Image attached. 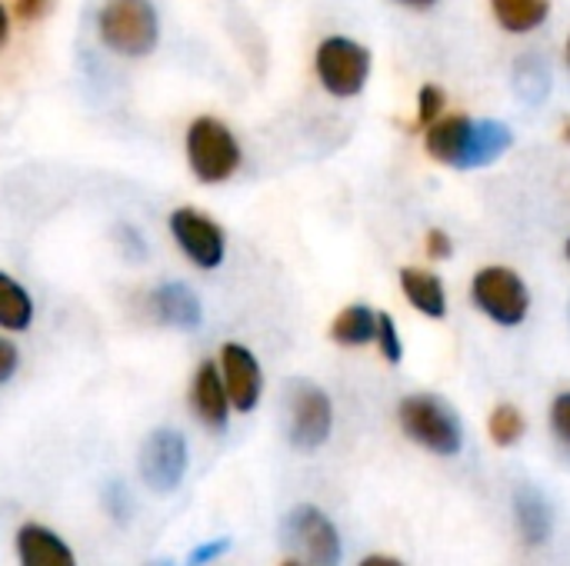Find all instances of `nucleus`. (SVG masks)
<instances>
[{
  "label": "nucleus",
  "instance_id": "1",
  "mask_svg": "<svg viewBox=\"0 0 570 566\" xmlns=\"http://www.w3.org/2000/svg\"><path fill=\"white\" fill-rule=\"evenodd\" d=\"M514 143L504 120H478L468 113H444L424 127V150L434 163L451 170H478L501 160Z\"/></svg>",
  "mask_w": 570,
  "mask_h": 566
},
{
  "label": "nucleus",
  "instance_id": "2",
  "mask_svg": "<svg viewBox=\"0 0 570 566\" xmlns=\"http://www.w3.org/2000/svg\"><path fill=\"white\" fill-rule=\"evenodd\" d=\"M97 37L120 57H147L160 37L154 0H104L97 10Z\"/></svg>",
  "mask_w": 570,
  "mask_h": 566
},
{
  "label": "nucleus",
  "instance_id": "3",
  "mask_svg": "<svg viewBox=\"0 0 570 566\" xmlns=\"http://www.w3.org/2000/svg\"><path fill=\"white\" fill-rule=\"evenodd\" d=\"M397 420L401 430L424 450L438 454V457H458L464 447V430H461V417L451 410L448 400L434 397V394H411L401 400L397 407Z\"/></svg>",
  "mask_w": 570,
  "mask_h": 566
},
{
  "label": "nucleus",
  "instance_id": "4",
  "mask_svg": "<svg viewBox=\"0 0 570 566\" xmlns=\"http://www.w3.org/2000/svg\"><path fill=\"white\" fill-rule=\"evenodd\" d=\"M471 300L491 324H498L504 330L521 327L531 314V290H528L524 277L504 264H491L474 274Z\"/></svg>",
  "mask_w": 570,
  "mask_h": 566
},
{
  "label": "nucleus",
  "instance_id": "5",
  "mask_svg": "<svg viewBox=\"0 0 570 566\" xmlns=\"http://www.w3.org/2000/svg\"><path fill=\"white\" fill-rule=\"evenodd\" d=\"M187 163L200 183H224L237 173L244 153L234 130L217 117H197L187 127Z\"/></svg>",
  "mask_w": 570,
  "mask_h": 566
},
{
  "label": "nucleus",
  "instance_id": "6",
  "mask_svg": "<svg viewBox=\"0 0 570 566\" xmlns=\"http://www.w3.org/2000/svg\"><path fill=\"white\" fill-rule=\"evenodd\" d=\"M371 67H374L371 50L361 40L344 37V33L324 37L317 53H314V70H317L321 87L331 97H341V100L357 97L367 87Z\"/></svg>",
  "mask_w": 570,
  "mask_h": 566
},
{
  "label": "nucleus",
  "instance_id": "7",
  "mask_svg": "<svg viewBox=\"0 0 570 566\" xmlns=\"http://www.w3.org/2000/svg\"><path fill=\"white\" fill-rule=\"evenodd\" d=\"M170 237L184 250V257L200 270H217L227 254L224 227L197 207H177L170 214Z\"/></svg>",
  "mask_w": 570,
  "mask_h": 566
},
{
  "label": "nucleus",
  "instance_id": "8",
  "mask_svg": "<svg viewBox=\"0 0 570 566\" xmlns=\"http://www.w3.org/2000/svg\"><path fill=\"white\" fill-rule=\"evenodd\" d=\"M287 544L307 560V566H341V537L327 514L304 504L294 507L284 520Z\"/></svg>",
  "mask_w": 570,
  "mask_h": 566
},
{
  "label": "nucleus",
  "instance_id": "9",
  "mask_svg": "<svg viewBox=\"0 0 570 566\" xmlns=\"http://www.w3.org/2000/svg\"><path fill=\"white\" fill-rule=\"evenodd\" d=\"M187 474V440L164 427L154 430L140 447V477L154 494H174Z\"/></svg>",
  "mask_w": 570,
  "mask_h": 566
},
{
  "label": "nucleus",
  "instance_id": "10",
  "mask_svg": "<svg viewBox=\"0 0 570 566\" xmlns=\"http://www.w3.org/2000/svg\"><path fill=\"white\" fill-rule=\"evenodd\" d=\"M334 427L331 397L317 384H297L291 390V444L297 450H317Z\"/></svg>",
  "mask_w": 570,
  "mask_h": 566
},
{
  "label": "nucleus",
  "instance_id": "11",
  "mask_svg": "<svg viewBox=\"0 0 570 566\" xmlns=\"http://www.w3.org/2000/svg\"><path fill=\"white\" fill-rule=\"evenodd\" d=\"M217 367H220L230 407L240 410V414H250L261 404V394H264V374H261V364H257L254 350H247L244 344H224Z\"/></svg>",
  "mask_w": 570,
  "mask_h": 566
},
{
  "label": "nucleus",
  "instance_id": "12",
  "mask_svg": "<svg viewBox=\"0 0 570 566\" xmlns=\"http://www.w3.org/2000/svg\"><path fill=\"white\" fill-rule=\"evenodd\" d=\"M190 404H194L197 420H200L207 430H224V427H227L230 397H227L220 367H217L214 360H204V364L197 367L194 384H190Z\"/></svg>",
  "mask_w": 570,
  "mask_h": 566
},
{
  "label": "nucleus",
  "instance_id": "13",
  "mask_svg": "<svg viewBox=\"0 0 570 566\" xmlns=\"http://www.w3.org/2000/svg\"><path fill=\"white\" fill-rule=\"evenodd\" d=\"M150 314L174 327V330H197L204 320V307L197 300V294L184 284H164L150 294Z\"/></svg>",
  "mask_w": 570,
  "mask_h": 566
},
{
  "label": "nucleus",
  "instance_id": "14",
  "mask_svg": "<svg viewBox=\"0 0 570 566\" xmlns=\"http://www.w3.org/2000/svg\"><path fill=\"white\" fill-rule=\"evenodd\" d=\"M17 560L20 566H77L70 547L40 524H23L17 530Z\"/></svg>",
  "mask_w": 570,
  "mask_h": 566
},
{
  "label": "nucleus",
  "instance_id": "15",
  "mask_svg": "<svg viewBox=\"0 0 570 566\" xmlns=\"http://www.w3.org/2000/svg\"><path fill=\"white\" fill-rule=\"evenodd\" d=\"M401 290H404L407 304L417 314H424L431 320H444L448 317V290H444V280L434 270L404 267L401 270Z\"/></svg>",
  "mask_w": 570,
  "mask_h": 566
},
{
  "label": "nucleus",
  "instance_id": "16",
  "mask_svg": "<svg viewBox=\"0 0 570 566\" xmlns=\"http://www.w3.org/2000/svg\"><path fill=\"white\" fill-rule=\"evenodd\" d=\"M491 13L508 33H534L551 17V0H491Z\"/></svg>",
  "mask_w": 570,
  "mask_h": 566
},
{
  "label": "nucleus",
  "instance_id": "17",
  "mask_svg": "<svg viewBox=\"0 0 570 566\" xmlns=\"http://www.w3.org/2000/svg\"><path fill=\"white\" fill-rule=\"evenodd\" d=\"M377 337V314L367 304L344 307L331 324V340L341 347H367Z\"/></svg>",
  "mask_w": 570,
  "mask_h": 566
},
{
  "label": "nucleus",
  "instance_id": "18",
  "mask_svg": "<svg viewBox=\"0 0 570 566\" xmlns=\"http://www.w3.org/2000/svg\"><path fill=\"white\" fill-rule=\"evenodd\" d=\"M33 324V297L23 284L0 270V330L20 334Z\"/></svg>",
  "mask_w": 570,
  "mask_h": 566
},
{
  "label": "nucleus",
  "instance_id": "19",
  "mask_svg": "<svg viewBox=\"0 0 570 566\" xmlns=\"http://www.w3.org/2000/svg\"><path fill=\"white\" fill-rule=\"evenodd\" d=\"M514 514H518V530H521L524 544L541 547L551 537V510L538 490H518Z\"/></svg>",
  "mask_w": 570,
  "mask_h": 566
},
{
  "label": "nucleus",
  "instance_id": "20",
  "mask_svg": "<svg viewBox=\"0 0 570 566\" xmlns=\"http://www.w3.org/2000/svg\"><path fill=\"white\" fill-rule=\"evenodd\" d=\"M524 427H528L524 424V414L514 404H501L488 417V434H491V440L498 447H514L524 437Z\"/></svg>",
  "mask_w": 570,
  "mask_h": 566
},
{
  "label": "nucleus",
  "instance_id": "21",
  "mask_svg": "<svg viewBox=\"0 0 570 566\" xmlns=\"http://www.w3.org/2000/svg\"><path fill=\"white\" fill-rule=\"evenodd\" d=\"M374 344L381 347L387 364H401L404 360V340H401V330H397L391 314H377V337H374Z\"/></svg>",
  "mask_w": 570,
  "mask_h": 566
},
{
  "label": "nucleus",
  "instance_id": "22",
  "mask_svg": "<svg viewBox=\"0 0 570 566\" xmlns=\"http://www.w3.org/2000/svg\"><path fill=\"white\" fill-rule=\"evenodd\" d=\"M448 110V93L438 83H424L417 93V127H431Z\"/></svg>",
  "mask_w": 570,
  "mask_h": 566
},
{
  "label": "nucleus",
  "instance_id": "23",
  "mask_svg": "<svg viewBox=\"0 0 570 566\" xmlns=\"http://www.w3.org/2000/svg\"><path fill=\"white\" fill-rule=\"evenodd\" d=\"M551 430H554L561 450L570 457V390L558 394L551 404Z\"/></svg>",
  "mask_w": 570,
  "mask_h": 566
},
{
  "label": "nucleus",
  "instance_id": "24",
  "mask_svg": "<svg viewBox=\"0 0 570 566\" xmlns=\"http://www.w3.org/2000/svg\"><path fill=\"white\" fill-rule=\"evenodd\" d=\"M227 550H230V540H227V537L210 540V544H200V547H194V550L187 554V566H207L210 560L224 557Z\"/></svg>",
  "mask_w": 570,
  "mask_h": 566
},
{
  "label": "nucleus",
  "instance_id": "25",
  "mask_svg": "<svg viewBox=\"0 0 570 566\" xmlns=\"http://www.w3.org/2000/svg\"><path fill=\"white\" fill-rule=\"evenodd\" d=\"M428 257L431 260H451L454 257V240L448 230H441V227L428 230Z\"/></svg>",
  "mask_w": 570,
  "mask_h": 566
},
{
  "label": "nucleus",
  "instance_id": "26",
  "mask_svg": "<svg viewBox=\"0 0 570 566\" xmlns=\"http://www.w3.org/2000/svg\"><path fill=\"white\" fill-rule=\"evenodd\" d=\"M17 364H20L17 347H13L7 337H0V384H7V380L17 374Z\"/></svg>",
  "mask_w": 570,
  "mask_h": 566
},
{
  "label": "nucleus",
  "instance_id": "27",
  "mask_svg": "<svg viewBox=\"0 0 570 566\" xmlns=\"http://www.w3.org/2000/svg\"><path fill=\"white\" fill-rule=\"evenodd\" d=\"M53 0H13V13L20 20H40L47 10H50Z\"/></svg>",
  "mask_w": 570,
  "mask_h": 566
},
{
  "label": "nucleus",
  "instance_id": "28",
  "mask_svg": "<svg viewBox=\"0 0 570 566\" xmlns=\"http://www.w3.org/2000/svg\"><path fill=\"white\" fill-rule=\"evenodd\" d=\"M7 40H10V13H7V7L0 3V50H3Z\"/></svg>",
  "mask_w": 570,
  "mask_h": 566
},
{
  "label": "nucleus",
  "instance_id": "29",
  "mask_svg": "<svg viewBox=\"0 0 570 566\" xmlns=\"http://www.w3.org/2000/svg\"><path fill=\"white\" fill-rule=\"evenodd\" d=\"M361 566H404L401 560H394V557H367Z\"/></svg>",
  "mask_w": 570,
  "mask_h": 566
},
{
  "label": "nucleus",
  "instance_id": "30",
  "mask_svg": "<svg viewBox=\"0 0 570 566\" xmlns=\"http://www.w3.org/2000/svg\"><path fill=\"white\" fill-rule=\"evenodd\" d=\"M397 3H404V7H414V10H428V7H434L438 0H397Z\"/></svg>",
  "mask_w": 570,
  "mask_h": 566
},
{
  "label": "nucleus",
  "instance_id": "31",
  "mask_svg": "<svg viewBox=\"0 0 570 566\" xmlns=\"http://www.w3.org/2000/svg\"><path fill=\"white\" fill-rule=\"evenodd\" d=\"M147 566H174V560H167V557H164V560H150Z\"/></svg>",
  "mask_w": 570,
  "mask_h": 566
},
{
  "label": "nucleus",
  "instance_id": "32",
  "mask_svg": "<svg viewBox=\"0 0 570 566\" xmlns=\"http://www.w3.org/2000/svg\"><path fill=\"white\" fill-rule=\"evenodd\" d=\"M561 137H564V140L570 143V120H564V130H561Z\"/></svg>",
  "mask_w": 570,
  "mask_h": 566
},
{
  "label": "nucleus",
  "instance_id": "33",
  "mask_svg": "<svg viewBox=\"0 0 570 566\" xmlns=\"http://www.w3.org/2000/svg\"><path fill=\"white\" fill-rule=\"evenodd\" d=\"M281 566H304L301 560H287V564H281Z\"/></svg>",
  "mask_w": 570,
  "mask_h": 566
},
{
  "label": "nucleus",
  "instance_id": "34",
  "mask_svg": "<svg viewBox=\"0 0 570 566\" xmlns=\"http://www.w3.org/2000/svg\"><path fill=\"white\" fill-rule=\"evenodd\" d=\"M564 254H568V260H570V237H568V244H564Z\"/></svg>",
  "mask_w": 570,
  "mask_h": 566
},
{
  "label": "nucleus",
  "instance_id": "35",
  "mask_svg": "<svg viewBox=\"0 0 570 566\" xmlns=\"http://www.w3.org/2000/svg\"><path fill=\"white\" fill-rule=\"evenodd\" d=\"M568 63H570V37H568Z\"/></svg>",
  "mask_w": 570,
  "mask_h": 566
}]
</instances>
